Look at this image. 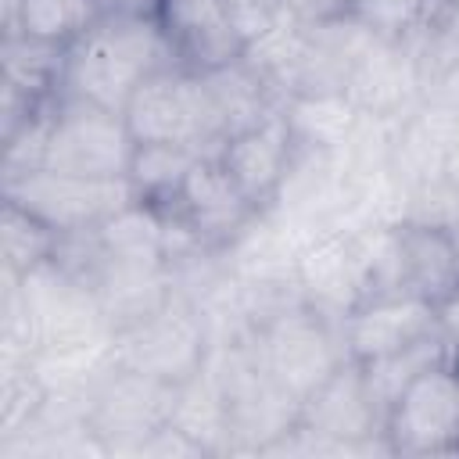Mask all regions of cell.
<instances>
[{"label": "cell", "mask_w": 459, "mask_h": 459, "mask_svg": "<svg viewBox=\"0 0 459 459\" xmlns=\"http://www.w3.org/2000/svg\"><path fill=\"white\" fill-rule=\"evenodd\" d=\"M169 65L176 61L158 14L93 18L65 50L61 93L122 111L133 90Z\"/></svg>", "instance_id": "cell-1"}, {"label": "cell", "mask_w": 459, "mask_h": 459, "mask_svg": "<svg viewBox=\"0 0 459 459\" xmlns=\"http://www.w3.org/2000/svg\"><path fill=\"white\" fill-rule=\"evenodd\" d=\"M122 118L136 143H186L201 154H219L226 140L204 75L179 65L147 75L126 100Z\"/></svg>", "instance_id": "cell-2"}, {"label": "cell", "mask_w": 459, "mask_h": 459, "mask_svg": "<svg viewBox=\"0 0 459 459\" xmlns=\"http://www.w3.org/2000/svg\"><path fill=\"white\" fill-rule=\"evenodd\" d=\"M133 147H136V140H133L122 111L61 93L50 108L39 169L126 179Z\"/></svg>", "instance_id": "cell-3"}, {"label": "cell", "mask_w": 459, "mask_h": 459, "mask_svg": "<svg viewBox=\"0 0 459 459\" xmlns=\"http://www.w3.org/2000/svg\"><path fill=\"white\" fill-rule=\"evenodd\" d=\"M255 351L294 402H305L348 359L341 330L312 305H290L269 316L255 330Z\"/></svg>", "instance_id": "cell-4"}, {"label": "cell", "mask_w": 459, "mask_h": 459, "mask_svg": "<svg viewBox=\"0 0 459 459\" xmlns=\"http://www.w3.org/2000/svg\"><path fill=\"white\" fill-rule=\"evenodd\" d=\"M4 201L18 204L22 212L47 222L54 233H86L97 230L115 212L136 201L129 179H104V176H75L57 169H29L4 176Z\"/></svg>", "instance_id": "cell-5"}, {"label": "cell", "mask_w": 459, "mask_h": 459, "mask_svg": "<svg viewBox=\"0 0 459 459\" xmlns=\"http://www.w3.org/2000/svg\"><path fill=\"white\" fill-rule=\"evenodd\" d=\"M111 359L165 384H186L208 362L204 323L197 319L194 305L169 294L154 312L115 330Z\"/></svg>", "instance_id": "cell-6"}, {"label": "cell", "mask_w": 459, "mask_h": 459, "mask_svg": "<svg viewBox=\"0 0 459 459\" xmlns=\"http://www.w3.org/2000/svg\"><path fill=\"white\" fill-rule=\"evenodd\" d=\"M179 384H165L158 377H147L140 369H129L111 359V366L100 373L90 398V427L104 441L108 452L133 448L140 452L143 441L161 430L172 420Z\"/></svg>", "instance_id": "cell-7"}, {"label": "cell", "mask_w": 459, "mask_h": 459, "mask_svg": "<svg viewBox=\"0 0 459 459\" xmlns=\"http://www.w3.org/2000/svg\"><path fill=\"white\" fill-rule=\"evenodd\" d=\"M459 366L437 362L420 373L387 409L384 441L394 455H455Z\"/></svg>", "instance_id": "cell-8"}, {"label": "cell", "mask_w": 459, "mask_h": 459, "mask_svg": "<svg viewBox=\"0 0 459 459\" xmlns=\"http://www.w3.org/2000/svg\"><path fill=\"white\" fill-rule=\"evenodd\" d=\"M298 430L316 448H362L373 437H384V412L373 402L355 359H344L301 402Z\"/></svg>", "instance_id": "cell-9"}, {"label": "cell", "mask_w": 459, "mask_h": 459, "mask_svg": "<svg viewBox=\"0 0 459 459\" xmlns=\"http://www.w3.org/2000/svg\"><path fill=\"white\" fill-rule=\"evenodd\" d=\"M344 355L355 362H373L398 348H409L437 333L434 301L409 290H380L355 298L337 323Z\"/></svg>", "instance_id": "cell-10"}, {"label": "cell", "mask_w": 459, "mask_h": 459, "mask_svg": "<svg viewBox=\"0 0 459 459\" xmlns=\"http://www.w3.org/2000/svg\"><path fill=\"white\" fill-rule=\"evenodd\" d=\"M158 25L172 61L186 72H215L247 54V36L230 0H158Z\"/></svg>", "instance_id": "cell-11"}, {"label": "cell", "mask_w": 459, "mask_h": 459, "mask_svg": "<svg viewBox=\"0 0 459 459\" xmlns=\"http://www.w3.org/2000/svg\"><path fill=\"white\" fill-rule=\"evenodd\" d=\"M158 212H172L179 222H186V230L197 237V244L204 251L226 247L258 215V208L244 197V190L230 179V172L222 169V161L215 154H201L194 161L190 176L183 179L176 201Z\"/></svg>", "instance_id": "cell-12"}, {"label": "cell", "mask_w": 459, "mask_h": 459, "mask_svg": "<svg viewBox=\"0 0 459 459\" xmlns=\"http://www.w3.org/2000/svg\"><path fill=\"white\" fill-rule=\"evenodd\" d=\"M294 143H298V129H294L290 115L273 111L269 118L226 136L215 158L222 161L230 179L244 190V197L262 212L276 201V194L290 172Z\"/></svg>", "instance_id": "cell-13"}, {"label": "cell", "mask_w": 459, "mask_h": 459, "mask_svg": "<svg viewBox=\"0 0 459 459\" xmlns=\"http://www.w3.org/2000/svg\"><path fill=\"white\" fill-rule=\"evenodd\" d=\"M204 86H208L212 108H215L226 136H233L276 111L273 97H269V82H265L262 68L251 61V54H244L240 61L222 65L215 72H204Z\"/></svg>", "instance_id": "cell-14"}, {"label": "cell", "mask_w": 459, "mask_h": 459, "mask_svg": "<svg viewBox=\"0 0 459 459\" xmlns=\"http://www.w3.org/2000/svg\"><path fill=\"white\" fill-rule=\"evenodd\" d=\"M197 158H201V151L186 147V143H136L126 179H129L136 201H143L151 208H165L176 201V194Z\"/></svg>", "instance_id": "cell-15"}, {"label": "cell", "mask_w": 459, "mask_h": 459, "mask_svg": "<svg viewBox=\"0 0 459 459\" xmlns=\"http://www.w3.org/2000/svg\"><path fill=\"white\" fill-rule=\"evenodd\" d=\"M448 359H452L448 341H445L441 333H430V337H423V341H416V344H409V348H398V351H391V355H380V359L359 362V366H362V377H366V387H369L373 402H377L380 412L387 416L391 402H394L420 373H427L430 366L448 362Z\"/></svg>", "instance_id": "cell-16"}, {"label": "cell", "mask_w": 459, "mask_h": 459, "mask_svg": "<svg viewBox=\"0 0 459 459\" xmlns=\"http://www.w3.org/2000/svg\"><path fill=\"white\" fill-rule=\"evenodd\" d=\"M4 269L11 280H22L43 265H50L57 258V244L61 233H54L47 222H39L36 215L22 212L18 204L4 201Z\"/></svg>", "instance_id": "cell-17"}, {"label": "cell", "mask_w": 459, "mask_h": 459, "mask_svg": "<svg viewBox=\"0 0 459 459\" xmlns=\"http://www.w3.org/2000/svg\"><path fill=\"white\" fill-rule=\"evenodd\" d=\"M93 22L90 0H22L18 29L11 36H29L50 47H68Z\"/></svg>", "instance_id": "cell-18"}, {"label": "cell", "mask_w": 459, "mask_h": 459, "mask_svg": "<svg viewBox=\"0 0 459 459\" xmlns=\"http://www.w3.org/2000/svg\"><path fill=\"white\" fill-rule=\"evenodd\" d=\"M437 0H355L351 4V25L366 29L373 39L384 43H405L420 32L427 14Z\"/></svg>", "instance_id": "cell-19"}, {"label": "cell", "mask_w": 459, "mask_h": 459, "mask_svg": "<svg viewBox=\"0 0 459 459\" xmlns=\"http://www.w3.org/2000/svg\"><path fill=\"white\" fill-rule=\"evenodd\" d=\"M423 39L420 61L427 72H452L459 65V0H437L416 32Z\"/></svg>", "instance_id": "cell-20"}, {"label": "cell", "mask_w": 459, "mask_h": 459, "mask_svg": "<svg viewBox=\"0 0 459 459\" xmlns=\"http://www.w3.org/2000/svg\"><path fill=\"white\" fill-rule=\"evenodd\" d=\"M276 14L298 29H337L351 18L355 0H273Z\"/></svg>", "instance_id": "cell-21"}, {"label": "cell", "mask_w": 459, "mask_h": 459, "mask_svg": "<svg viewBox=\"0 0 459 459\" xmlns=\"http://www.w3.org/2000/svg\"><path fill=\"white\" fill-rule=\"evenodd\" d=\"M434 319H437V333L448 341V348H459V283L434 305Z\"/></svg>", "instance_id": "cell-22"}, {"label": "cell", "mask_w": 459, "mask_h": 459, "mask_svg": "<svg viewBox=\"0 0 459 459\" xmlns=\"http://www.w3.org/2000/svg\"><path fill=\"white\" fill-rule=\"evenodd\" d=\"M441 179L459 194V136L448 143V151H445V165H441Z\"/></svg>", "instance_id": "cell-23"}, {"label": "cell", "mask_w": 459, "mask_h": 459, "mask_svg": "<svg viewBox=\"0 0 459 459\" xmlns=\"http://www.w3.org/2000/svg\"><path fill=\"white\" fill-rule=\"evenodd\" d=\"M455 452H459V420H455Z\"/></svg>", "instance_id": "cell-24"}, {"label": "cell", "mask_w": 459, "mask_h": 459, "mask_svg": "<svg viewBox=\"0 0 459 459\" xmlns=\"http://www.w3.org/2000/svg\"><path fill=\"white\" fill-rule=\"evenodd\" d=\"M452 362H455V366H459V348H455V351H452Z\"/></svg>", "instance_id": "cell-25"}, {"label": "cell", "mask_w": 459, "mask_h": 459, "mask_svg": "<svg viewBox=\"0 0 459 459\" xmlns=\"http://www.w3.org/2000/svg\"><path fill=\"white\" fill-rule=\"evenodd\" d=\"M455 226H459V222H455Z\"/></svg>", "instance_id": "cell-26"}]
</instances>
